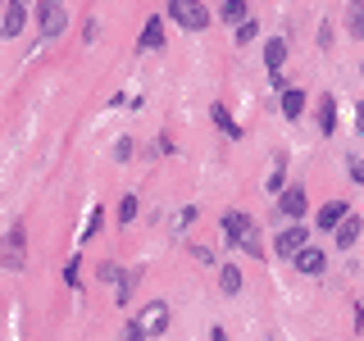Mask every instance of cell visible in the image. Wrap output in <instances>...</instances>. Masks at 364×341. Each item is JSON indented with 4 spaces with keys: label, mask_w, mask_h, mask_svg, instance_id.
I'll return each mask as SVG.
<instances>
[{
    "label": "cell",
    "mask_w": 364,
    "mask_h": 341,
    "mask_svg": "<svg viewBox=\"0 0 364 341\" xmlns=\"http://www.w3.org/2000/svg\"><path fill=\"white\" fill-rule=\"evenodd\" d=\"M168 18L182 23L187 32H205V28H210V9H205L200 0H168Z\"/></svg>",
    "instance_id": "cell-1"
},
{
    "label": "cell",
    "mask_w": 364,
    "mask_h": 341,
    "mask_svg": "<svg viewBox=\"0 0 364 341\" xmlns=\"http://www.w3.org/2000/svg\"><path fill=\"white\" fill-rule=\"evenodd\" d=\"M64 23H68V14H64L60 0H37V28H41V37H60Z\"/></svg>",
    "instance_id": "cell-2"
},
{
    "label": "cell",
    "mask_w": 364,
    "mask_h": 341,
    "mask_svg": "<svg viewBox=\"0 0 364 341\" xmlns=\"http://www.w3.org/2000/svg\"><path fill=\"white\" fill-rule=\"evenodd\" d=\"M273 250H278V255L282 259H296V255H301V250H305V227H282V232L278 237H273Z\"/></svg>",
    "instance_id": "cell-3"
},
{
    "label": "cell",
    "mask_w": 364,
    "mask_h": 341,
    "mask_svg": "<svg viewBox=\"0 0 364 341\" xmlns=\"http://www.w3.org/2000/svg\"><path fill=\"white\" fill-rule=\"evenodd\" d=\"M136 323L146 328V337H159V332L168 328V305H164V301H151V305L141 310V318H136Z\"/></svg>",
    "instance_id": "cell-4"
},
{
    "label": "cell",
    "mask_w": 364,
    "mask_h": 341,
    "mask_svg": "<svg viewBox=\"0 0 364 341\" xmlns=\"http://www.w3.org/2000/svg\"><path fill=\"white\" fill-rule=\"evenodd\" d=\"M5 269H23V223H14L5 237Z\"/></svg>",
    "instance_id": "cell-5"
},
{
    "label": "cell",
    "mask_w": 364,
    "mask_h": 341,
    "mask_svg": "<svg viewBox=\"0 0 364 341\" xmlns=\"http://www.w3.org/2000/svg\"><path fill=\"white\" fill-rule=\"evenodd\" d=\"M360 232H364V223L355 219V214H346V219H341V223H337V237H333V242H337L341 250H350V246H355V242H360Z\"/></svg>",
    "instance_id": "cell-6"
},
{
    "label": "cell",
    "mask_w": 364,
    "mask_h": 341,
    "mask_svg": "<svg viewBox=\"0 0 364 341\" xmlns=\"http://www.w3.org/2000/svg\"><path fill=\"white\" fill-rule=\"evenodd\" d=\"M278 210L287 214V219H301V214H305V191H301V187H282Z\"/></svg>",
    "instance_id": "cell-7"
},
{
    "label": "cell",
    "mask_w": 364,
    "mask_h": 341,
    "mask_svg": "<svg viewBox=\"0 0 364 341\" xmlns=\"http://www.w3.org/2000/svg\"><path fill=\"white\" fill-rule=\"evenodd\" d=\"M323 250H314V246H305L301 255H296V273H305V278H314V273H323Z\"/></svg>",
    "instance_id": "cell-8"
},
{
    "label": "cell",
    "mask_w": 364,
    "mask_h": 341,
    "mask_svg": "<svg viewBox=\"0 0 364 341\" xmlns=\"http://www.w3.org/2000/svg\"><path fill=\"white\" fill-rule=\"evenodd\" d=\"M346 214H350V205H346V200L323 205V210H318V227H323V232H337V223L346 219Z\"/></svg>",
    "instance_id": "cell-9"
},
{
    "label": "cell",
    "mask_w": 364,
    "mask_h": 341,
    "mask_svg": "<svg viewBox=\"0 0 364 341\" xmlns=\"http://www.w3.org/2000/svg\"><path fill=\"white\" fill-rule=\"evenodd\" d=\"M23 5H28V0H9V5H5V37H18V32L28 28V14H23Z\"/></svg>",
    "instance_id": "cell-10"
},
{
    "label": "cell",
    "mask_w": 364,
    "mask_h": 341,
    "mask_svg": "<svg viewBox=\"0 0 364 341\" xmlns=\"http://www.w3.org/2000/svg\"><path fill=\"white\" fill-rule=\"evenodd\" d=\"M282 64H287V37H273L264 45V68H269V73H278Z\"/></svg>",
    "instance_id": "cell-11"
},
{
    "label": "cell",
    "mask_w": 364,
    "mask_h": 341,
    "mask_svg": "<svg viewBox=\"0 0 364 341\" xmlns=\"http://www.w3.org/2000/svg\"><path fill=\"white\" fill-rule=\"evenodd\" d=\"M282 114H287V119H301V114H305V91L282 87Z\"/></svg>",
    "instance_id": "cell-12"
},
{
    "label": "cell",
    "mask_w": 364,
    "mask_h": 341,
    "mask_svg": "<svg viewBox=\"0 0 364 341\" xmlns=\"http://www.w3.org/2000/svg\"><path fill=\"white\" fill-rule=\"evenodd\" d=\"M210 119H214V128H219V132L228 136V141H237V136H242V128L232 123V114H228L223 105H214V109H210Z\"/></svg>",
    "instance_id": "cell-13"
},
{
    "label": "cell",
    "mask_w": 364,
    "mask_h": 341,
    "mask_svg": "<svg viewBox=\"0 0 364 341\" xmlns=\"http://www.w3.org/2000/svg\"><path fill=\"white\" fill-rule=\"evenodd\" d=\"M318 132H337V100L323 96V105H318Z\"/></svg>",
    "instance_id": "cell-14"
},
{
    "label": "cell",
    "mask_w": 364,
    "mask_h": 341,
    "mask_svg": "<svg viewBox=\"0 0 364 341\" xmlns=\"http://www.w3.org/2000/svg\"><path fill=\"white\" fill-rule=\"evenodd\" d=\"M159 45H164V28H159V18H151L141 28V50H159Z\"/></svg>",
    "instance_id": "cell-15"
},
{
    "label": "cell",
    "mask_w": 364,
    "mask_h": 341,
    "mask_svg": "<svg viewBox=\"0 0 364 341\" xmlns=\"http://www.w3.org/2000/svg\"><path fill=\"white\" fill-rule=\"evenodd\" d=\"M346 32H350V37H364V0H350V9H346Z\"/></svg>",
    "instance_id": "cell-16"
},
{
    "label": "cell",
    "mask_w": 364,
    "mask_h": 341,
    "mask_svg": "<svg viewBox=\"0 0 364 341\" xmlns=\"http://www.w3.org/2000/svg\"><path fill=\"white\" fill-rule=\"evenodd\" d=\"M237 246H242L246 255H255V259H259V227L250 223V219H246V227H242V242H237Z\"/></svg>",
    "instance_id": "cell-17"
},
{
    "label": "cell",
    "mask_w": 364,
    "mask_h": 341,
    "mask_svg": "<svg viewBox=\"0 0 364 341\" xmlns=\"http://www.w3.org/2000/svg\"><path fill=\"white\" fill-rule=\"evenodd\" d=\"M219 282H223V291H228V296H237V291H242V269L223 264V269H219Z\"/></svg>",
    "instance_id": "cell-18"
},
{
    "label": "cell",
    "mask_w": 364,
    "mask_h": 341,
    "mask_svg": "<svg viewBox=\"0 0 364 341\" xmlns=\"http://www.w3.org/2000/svg\"><path fill=\"white\" fill-rule=\"evenodd\" d=\"M242 227H246V214H228V219H223V237H228V242H242Z\"/></svg>",
    "instance_id": "cell-19"
},
{
    "label": "cell",
    "mask_w": 364,
    "mask_h": 341,
    "mask_svg": "<svg viewBox=\"0 0 364 341\" xmlns=\"http://www.w3.org/2000/svg\"><path fill=\"white\" fill-rule=\"evenodd\" d=\"M223 18L228 23H246V0H223Z\"/></svg>",
    "instance_id": "cell-20"
},
{
    "label": "cell",
    "mask_w": 364,
    "mask_h": 341,
    "mask_svg": "<svg viewBox=\"0 0 364 341\" xmlns=\"http://www.w3.org/2000/svg\"><path fill=\"white\" fill-rule=\"evenodd\" d=\"M136 205H141L136 196H123V200H119V223H132V219H136Z\"/></svg>",
    "instance_id": "cell-21"
},
{
    "label": "cell",
    "mask_w": 364,
    "mask_h": 341,
    "mask_svg": "<svg viewBox=\"0 0 364 341\" xmlns=\"http://www.w3.org/2000/svg\"><path fill=\"white\" fill-rule=\"evenodd\" d=\"M100 223H105V210H91V214H87V223H82V237H77V242H87V237L96 232Z\"/></svg>",
    "instance_id": "cell-22"
},
{
    "label": "cell",
    "mask_w": 364,
    "mask_h": 341,
    "mask_svg": "<svg viewBox=\"0 0 364 341\" xmlns=\"http://www.w3.org/2000/svg\"><path fill=\"white\" fill-rule=\"evenodd\" d=\"M255 32H259V23H242V28H237V45L255 41Z\"/></svg>",
    "instance_id": "cell-23"
},
{
    "label": "cell",
    "mask_w": 364,
    "mask_h": 341,
    "mask_svg": "<svg viewBox=\"0 0 364 341\" xmlns=\"http://www.w3.org/2000/svg\"><path fill=\"white\" fill-rule=\"evenodd\" d=\"M132 155V141H128V136H119V146H114V159H119V164H123V159H128Z\"/></svg>",
    "instance_id": "cell-24"
},
{
    "label": "cell",
    "mask_w": 364,
    "mask_h": 341,
    "mask_svg": "<svg viewBox=\"0 0 364 341\" xmlns=\"http://www.w3.org/2000/svg\"><path fill=\"white\" fill-rule=\"evenodd\" d=\"M346 168H350V178H355V182H364V159H360V155H355V159H350V164H346Z\"/></svg>",
    "instance_id": "cell-25"
},
{
    "label": "cell",
    "mask_w": 364,
    "mask_h": 341,
    "mask_svg": "<svg viewBox=\"0 0 364 341\" xmlns=\"http://www.w3.org/2000/svg\"><path fill=\"white\" fill-rule=\"evenodd\" d=\"M269 187H273V191H282V159H278V168L269 173Z\"/></svg>",
    "instance_id": "cell-26"
},
{
    "label": "cell",
    "mask_w": 364,
    "mask_h": 341,
    "mask_svg": "<svg viewBox=\"0 0 364 341\" xmlns=\"http://www.w3.org/2000/svg\"><path fill=\"white\" fill-rule=\"evenodd\" d=\"M355 132H364V100L355 105Z\"/></svg>",
    "instance_id": "cell-27"
},
{
    "label": "cell",
    "mask_w": 364,
    "mask_h": 341,
    "mask_svg": "<svg viewBox=\"0 0 364 341\" xmlns=\"http://www.w3.org/2000/svg\"><path fill=\"white\" fill-rule=\"evenodd\" d=\"M360 73H364V64H360Z\"/></svg>",
    "instance_id": "cell-28"
}]
</instances>
